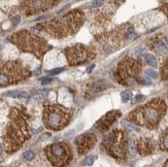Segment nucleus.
Returning <instances> with one entry per match:
<instances>
[{"instance_id": "obj_30", "label": "nucleus", "mask_w": 168, "mask_h": 167, "mask_svg": "<svg viewBox=\"0 0 168 167\" xmlns=\"http://www.w3.org/2000/svg\"><path fill=\"white\" fill-rule=\"evenodd\" d=\"M12 25H14V26H17L18 24L20 23V21H21V18H20V16H16L12 18Z\"/></svg>"}, {"instance_id": "obj_4", "label": "nucleus", "mask_w": 168, "mask_h": 167, "mask_svg": "<svg viewBox=\"0 0 168 167\" xmlns=\"http://www.w3.org/2000/svg\"><path fill=\"white\" fill-rule=\"evenodd\" d=\"M10 39L12 43L17 45L18 47L22 51L32 53L37 57H41L50 49V45H47L45 40L27 31L14 33V35L10 36Z\"/></svg>"}, {"instance_id": "obj_37", "label": "nucleus", "mask_w": 168, "mask_h": 167, "mask_svg": "<svg viewBox=\"0 0 168 167\" xmlns=\"http://www.w3.org/2000/svg\"><path fill=\"white\" fill-rule=\"evenodd\" d=\"M117 1H118V2H121V1H122V0H117Z\"/></svg>"}, {"instance_id": "obj_3", "label": "nucleus", "mask_w": 168, "mask_h": 167, "mask_svg": "<svg viewBox=\"0 0 168 167\" xmlns=\"http://www.w3.org/2000/svg\"><path fill=\"white\" fill-rule=\"evenodd\" d=\"M10 115H12V120L5 135V150L8 153L17 151L28 137L27 125L21 111L14 109Z\"/></svg>"}, {"instance_id": "obj_18", "label": "nucleus", "mask_w": 168, "mask_h": 167, "mask_svg": "<svg viewBox=\"0 0 168 167\" xmlns=\"http://www.w3.org/2000/svg\"><path fill=\"white\" fill-rule=\"evenodd\" d=\"M155 49H156L159 54H162V55L166 54V53L168 52V47H166L165 43H162V41H159V43H156V45H155Z\"/></svg>"}, {"instance_id": "obj_21", "label": "nucleus", "mask_w": 168, "mask_h": 167, "mask_svg": "<svg viewBox=\"0 0 168 167\" xmlns=\"http://www.w3.org/2000/svg\"><path fill=\"white\" fill-rule=\"evenodd\" d=\"M23 156L27 161H31V160H33L34 159L35 154H34L32 151H27V152H25V153L23 154Z\"/></svg>"}, {"instance_id": "obj_1", "label": "nucleus", "mask_w": 168, "mask_h": 167, "mask_svg": "<svg viewBox=\"0 0 168 167\" xmlns=\"http://www.w3.org/2000/svg\"><path fill=\"white\" fill-rule=\"evenodd\" d=\"M166 105L163 99L155 98L149 103L134 109L128 118L133 124L140 125L147 129H155L164 117Z\"/></svg>"}, {"instance_id": "obj_10", "label": "nucleus", "mask_w": 168, "mask_h": 167, "mask_svg": "<svg viewBox=\"0 0 168 167\" xmlns=\"http://www.w3.org/2000/svg\"><path fill=\"white\" fill-rule=\"evenodd\" d=\"M65 55L70 65L83 64L94 58V55L84 45H74L65 49Z\"/></svg>"}, {"instance_id": "obj_23", "label": "nucleus", "mask_w": 168, "mask_h": 167, "mask_svg": "<svg viewBox=\"0 0 168 167\" xmlns=\"http://www.w3.org/2000/svg\"><path fill=\"white\" fill-rule=\"evenodd\" d=\"M145 74H147L149 78H154V80L158 78V73H157V71L153 70V69H147V70H145Z\"/></svg>"}, {"instance_id": "obj_12", "label": "nucleus", "mask_w": 168, "mask_h": 167, "mask_svg": "<svg viewBox=\"0 0 168 167\" xmlns=\"http://www.w3.org/2000/svg\"><path fill=\"white\" fill-rule=\"evenodd\" d=\"M97 141V138L92 133H85L82 134L75 139V144L77 146V151L81 155H84L89 152L94 146L95 142Z\"/></svg>"}, {"instance_id": "obj_32", "label": "nucleus", "mask_w": 168, "mask_h": 167, "mask_svg": "<svg viewBox=\"0 0 168 167\" xmlns=\"http://www.w3.org/2000/svg\"><path fill=\"white\" fill-rule=\"evenodd\" d=\"M74 130H69V131H67L65 134H64V137H66V138H69V137H71L72 135L74 134Z\"/></svg>"}, {"instance_id": "obj_17", "label": "nucleus", "mask_w": 168, "mask_h": 167, "mask_svg": "<svg viewBox=\"0 0 168 167\" xmlns=\"http://www.w3.org/2000/svg\"><path fill=\"white\" fill-rule=\"evenodd\" d=\"M145 60L149 65H151L152 67H157L158 66V61H157L156 57L154 55L151 54H145Z\"/></svg>"}, {"instance_id": "obj_13", "label": "nucleus", "mask_w": 168, "mask_h": 167, "mask_svg": "<svg viewBox=\"0 0 168 167\" xmlns=\"http://www.w3.org/2000/svg\"><path fill=\"white\" fill-rule=\"evenodd\" d=\"M119 115H120L119 111H109L108 113H106V115L97 123L96 126H97L101 131L107 130L110 127V125L117 120V118H118Z\"/></svg>"}, {"instance_id": "obj_33", "label": "nucleus", "mask_w": 168, "mask_h": 167, "mask_svg": "<svg viewBox=\"0 0 168 167\" xmlns=\"http://www.w3.org/2000/svg\"><path fill=\"white\" fill-rule=\"evenodd\" d=\"M143 99H145V97L142 96V95H138V96H136V98H135V102L139 103V102H141Z\"/></svg>"}, {"instance_id": "obj_5", "label": "nucleus", "mask_w": 168, "mask_h": 167, "mask_svg": "<svg viewBox=\"0 0 168 167\" xmlns=\"http://www.w3.org/2000/svg\"><path fill=\"white\" fill-rule=\"evenodd\" d=\"M71 113L60 105H47L43 111V122L47 128L60 130L70 120Z\"/></svg>"}, {"instance_id": "obj_34", "label": "nucleus", "mask_w": 168, "mask_h": 167, "mask_svg": "<svg viewBox=\"0 0 168 167\" xmlns=\"http://www.w3.org/2000/svg\"><path fill=\"white\" fill-rule=\"evenodd\" d=\"M94 67H95V65H94V64H92V65H90V66H89V67H88V68H87V72H89V73H90L91 71L93 70V68H94Z\"/></svg>"}, {"instance_id": "obj_14", "label": "nucleus", "mask_w": 168, "mask_h": 167, "mask_svg": "<svg viewBox=\"0 0 168 167\" xmlns=\"http://www.w3.org/2000/svg\"><path fill=\"white\" fill-rule=\"evenodd\" d=\"M136 148L141 155H147V154H151L154 150V144L149 138H141L138 140Z\"/></svg>"}, {"instance_id": "obj_11", "label": "nucleus", "mask_w": 168, "mask_h": 167, "mask_svg": "<svg viewBox=\"0 0 168 167\" xmlns=\"http://www.w3.org/2000/svg\"><path fill=\"white\" fill-rule=\"evenodd\" d=\"M59 0H22L21 8L27 16L38 14L52 8Z\"/></svg>"}, {"instance_id": "obj_15", "label": "nucleus", "mask_w": 168, "mask_h": 167, "mask_svg": "<svg viewBox=\"0 0 168 167\" xmlns=\"http://www.w3.org/2000/svg\"><path fill=\"white\" fill-rule=\"evenodd\" d=\"M160 148L163 151H168V129H166L161 134V137H160Z\"/></svg>"}, {"instance_id": "obj_24", "label": "nucleus", "mask_w": 168, "mask_h": 167, "mask_svg": "<svg viewBox=\"0 0 168 167\" xmlns=\"http://www.w3.org/2000/svg\"><path fill=\"white\" fill-rule=\"evenodd\" d=\"M95 160H96V157H95V156H88V157L85 158V160H84V164L92 165Z\"/></svg>"}, {"instance_id": "obj_35", "label": "nucleus", "mask_w": 168, "mask_h": 167, "mask_svg": "<svg viewBox=\"0 0 168 167\" xmlns=\"http://www.w3.org/2000/svg\"><path fill=\"white\" fill-rule=\"evenodd\" d=\"M166 41H167V43H168V35L166 36Z\"/></svg>"}, {"instance_id": "obj_19", "label": "nucleus", "mask_w": 168, "mask_h": 167, "mask_svg": "<svg viewBox=\"0 0 168 167\" xmlns=\"http://www.w3.org/2000/svg\"><path fill=\"white\" fill-rule=\"evenodd\" d=\"M122 126H123L125 129L132 130V131H139V128H138L136 125L132 124V123H129L128 121H124V122L122 123Z\"/></svg>"}, {"instance_id": "obj_25", "label": "nucleus", "mask_w": 168, "mask_h": 167, "mask_svg": "<svg viewBox=\"0 0 168 167\" xmlns=\"http://www.w3.org/2000/svg\"><path fill=\"white\" fill-rule=\"evenodd\" d=\"M160 10L168 16V0H164L163 2L161 3V6H160Z\"/></svg>"}, {"instance_id": "obj_2", "label": "nucleus", "mask_w": 168, "mask_h": 167, "mask_svg": "<svg viewBox=\"0 0 168 167\" xmlns=\"http://www.w3.org/2000/svg\"><path fill=\"white\" fill-rule=\"evenodd\" d=\"M84 20H85L84 12L80 10H74L72 12H67L64 16L52 20L47 24L37 25L35 28H43V30L45 29L52 35L63 37L76 32L77 29L83 25Z\"/></svg>"}, {"instance_id": "obj_7", "label": "nucleus", "mask_w": 168, "mask_h": 167, "mask_svg": "<svg viewBox=\"0 0 168 167\" xmlns=\"http://www.w3.org/2000/svg\"><path fill=\"white\" fill-rule=\"evenodd\" d=\"M106 151L117 159H123L126 155V137L121 130H115L103 139Z\"/></svg>"}, {"instance_id": "obj_29", "label": "nucleus", "mask_w": 168, "mask_h": 167, "mask_svg": "<svg viewBox=\"0 0 168 167\" xmlns=\"http://www.w3.org/2000/svg\"><path fill=\"white\" fill-rule=\"evenodd\" d=\"M63 70H64V67H62V68H55V69H53V70L50 71V74L51 76H56V74L61 73Z\"/></svg>"}, {"instance_id": "obj_26", "label": "nucleus", "mask_w": 168, "mask_h": 167, "mask_svg": "<svg viewBox=\"0 0 168 167\" xmlns=\"http://www.w3.org/2000/svg\"><path fill=\"white\" fill-rule=\"evenodd\" d=\"M128 150H129V153H130L132 156L135 155V153H136V150H137V148H136V146L134 144V142H133V141H130V142H129V146H128Z\"/></svg>"}, {"instance_id": "obj_28", "label": "nucleus", "mask_w": 168, "mask_h": 167, "mask_svg": "<svg viewBox=\"0 0 168 167\" xmlns=\"http://www.w3.org/2000/svg\"><path fill=\"white\" fill-rule=\"evenodd\" d=\"M105 0H94L92 2V7H99L101 5H103Z\"/></svg>"}, {"instance_id": "obj_9", "label": "nucleus", "mask_w": 168, "mask_h": 167, "mask_svg": "<svg viewBox=\"0 0 168 167\" xmlns=\"http://www.w3.org/2000/svg\"><path fill=\"white\" fill-rule=\"evenodd\" d=\"M45 152H47V156L49 158V160L57 166L65 165L71 159L70 152L65 144H51L50 146H47L45 148Z\"/></svg>"}, {"instance_id": "obj_6", "label": "nucleus", "mask_w": 168, "mask_h": 167, "mask_svg": "<svg viewBox=\"0 0 168 167\" xmlns=\"http://www.w3.org/2000/svg\"><path fill=\"white\" fill-rule=\"evenodd\" d=\"M29 76V71L19 62H8L0 68V87L17 84Z\"/></svg>"}, {"instance_id": "obj_31", "label": "nucleus", "mask_w": 168, "mask_h": 167, "mask_svg": "<svg viewBox=\"0 0 168 167\" xmlns=\"http://www.w3.org/2000/svg\"><path fill=\"white\" fill-rule=\"evenodd\" d=\"M40 82L43 85H47V84H50L52 82V78H40Z\"/></svg>"}, {"instance_id": "obj_36", "label": "nucleus", "mask_w": 168, "mask_h": 167, "mask_svg": "<svg viewBox=\"0 0 168 167\" xmlns=\"http://www.w3.org/2000/svg\"><path fill=\"white\" fill-rule=\"evenodd\" d=\"M165 166H168V160H167V162L165 163Z\"/></svg>"}, {"instance_id": "obj_8", "label": "nucleus", "mask_w": 168, "mask_h": 167, "mask_svg": "<svg viewBox=\"0 0 168 167\" xmlns=\"http://www.w3.org/2000/svg\"><path fill=\"white\" fill-rule=\"evenodd\" d=\"M140 69H141V65L139 62L131 58H126L119 65L118 73L124 82L131 84L132 82L136 80L137 76H139Z\"/></svg>"}, {"instance_id": "obj_22", "label": "nucleus", "mask_w": 168, "mask_h": 167, "mask_svg": "<svg viewBox=\"0 0 168 167\" xmlns=\"http://www.w3.org/2000/svg\"><path fill=\"white\" fill-rule=\"evenodd\" d=\"M136 36V32H135V30L132 28V27H130V28H128L127 30H126V37L128 38H133Z\"/></svg>"}, {"instance_id": "obj_27", "label": "nucleus", "mask_w": 168, "mask_h": 167, "mask_svg": "<svg viewBox=\"0 0 168 167\" xmlns=\"http://www.w3.org/2000/svg\"><path fill=\"white\" fill-rule=\"evenodd\" d=\"M162 76L163 78H168V62L164 64L163 68H162Z\"/></svg>"}, {"instance_id": "obj_20", "label": "nucleus", "mask_w": 168, "mask_h": 167, "mask_svg": "<svg viewBox=\"0 0 168 167\" xmlns=\"http://www.w3.org/2000/svg\"><path fill=\"white\" fill-rule=\"evenodd\" d=\"M131 92H129V91H124V92H122L121 93V98H122V101L123 102H127V101H129L131 99Z\"/></svg>"}, {"instance_id": "obj_16", "label": "nucleus", "mask_w": 168, "mask_h": 167, "mask_svg": "<svg viewBox=\"0 0 168 167\" xmlns=\"http://www.w3.org/2000/svg\"><path fill=\"white\" fill-rule=\"evenodd\" d=\"M5 95L8 97H12V98H17V97H20V98H28V93L24 91H8L5 93Z\"/></svg>"}]
</instances>
